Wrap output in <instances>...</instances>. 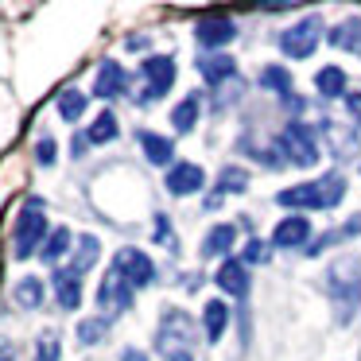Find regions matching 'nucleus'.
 <instances>
[{"instance_id":"7ed1b4c3","label":"nucleus","mask_w":361,"mask_h":361,"mask_svg":"<svg viewBox=\"0 0 361 361\" xmlns=\"http://www.w3.org/2000/svg\"><path fill=\"white\" fill-rule=\"evenodd\" d=\"M140 82H144V90L136 94V102H140V105L167 97V90H171V82H175V59H171V55H152V59H144Z\"/></svg>"},{"instance_id":"b1692460","label":"nucleus","mask_w":361,"mask_h":361,"mask_svg":"<svg viewBox=\"0 0 361 361\" xmlns=\"http://www.w3.org/2000/svg\"><path fill=\"white\" fill-rule=\"evenodd\" d=\"M35 361H63V338L59 330H39V342H35Z\"/></svg>"},{"instance_id":"f3484780","label":"nucleus","mask_w":361,"mask_h":361,"mask_svg":"<svg viewBox=\"0 0 361 361\" xmlns=\"http://www.w3.org/2000/svg\"><path fill=\"white\" fill-rule=\"evenodd\" d=\"M330 43H334L338 51H353V55H361V20L357 16L342 20V24L330 32Z\"/></svg>"},{"instance_id":"cd10ccee","label":"nucleus","mask_w":361,"mask_h":361,"mask_svg":"<svg viewBox=\"0 0 361 361\" xmlns=\"http://www.w3.org/2000/svg\"><path fill=\"white\" fill-rule=\"evenodd\" d=\"M82 113H86V94H78V90H63V94H59V117L78 121Z\"/></svg>"},{"instance_id":"4c0bfd02","label":"nucleus","mask_w":361,"mask_h":361,"mask_svg":"<svg viewBox=\"0 0 361 361\" xmlns=\"http://www.w3.org/2000/svg\"><path fill=\"white\" fill-rule=\"evenodd\" d=\"M121 361H148V357H144L140 350H125V353H121Z\"/></svg>"},{"instance_id":"f8f14e48","label":"nucleus","mask_w":361,"mask_h":361,"mask_svg":"<svg viewBox=\"0 0 361 361\" xmlns=\"http://www.w3.org/2000/svg\"><path fill=\"white\" fill-rule=\"evenodd\" d=\"M125 86H128L125 66L113 63V59H105L102 71H97V78H94V97H117V94H125Z\"/></svg>"},{"instance_id":"ea45409f","label":"nucleus","mask_w":361,"mask_h":361,"mask_svg":"<svg viewBox=\"0 0 361 361\" xmlns=\"http://www.w3.org/2000/svg\"><path fill=\"white\" fill-rule=\"evenodd\" d=\"M167 361H195V357H190V350H175Z\"/></svg>"},{"instance_id":"2eb2a0df","label":"nucleus","mask_w":361,"mask_h":361,"mask_svg":"<svg viewBox=\"0 0 361 361\" xmlns=\"http://www.w3.org/2000/svg\"><path fill=\"white\" fill-rule=\"evenodd\" d=\"M187 330H190V319L183 311H167L164 314V326H159V338H156V345L164 350V357H167V353H175V338L187 342Z\"/></svg>"},{"instance_id":"473e14b6","label":"nucleus","mask_w":361,"mask_h":361,"mask_svg":"<svg viewBox=\"0 0 361 361\" xmlns=\"http://www.w3.org/2000/svg\"><path fill=\"white\" fill-rule=\"evenodd\" d=\"M35 159H39V164H55V140L43 136V140L35 144Z\"/></svg>"},{"instance_id":"ddd939ff","label":"nucleus","mask_w":361,"mask_h":361,"mask_svg":"<svg viewBox=\"0 0 361 361\" xmlns=\"http://www.w3.org/2000/svg\"><path fill=\"white\" fill-rule=\"evenodd\" d=\"M233 71H237V63L229 55H221V51H206L202 59H198V74H202L210 86H221V82H233Z\"/></svg>"},{"instance_id":"9d476101","label":"nucleus","mask_w":361,"mask_h":361,"mask_svg":"<svg viewBox=\"0 0 361 361\" xmlns=\"http://www.w3.org/2000/svg\"><path fill=\"white\" fill-rule=\"evenodd\" d=\"M214 280H218V288L226 291V295H233V299L249 295V268H245L241 260H226V264L214 272Z\"/></svg>"},{"instance_id":"a878e982","label":"nucleus","mask_w":361,"mask_h":361,"mask_svg":"<svg viewBox=\"0 0 361 361\" xmlns=\"http://www.w3.org/2000/svg\"><path fill=\"white\" fill-rule=\"evenodd\" d=\"M233 237H237L233 226H214L210 233H206V241H202V252L206 257H214V252H229L233 249Z\"/></svg>"},{"instance_id":"5701e85b","label":"nucleus","mask_w":361,"mask_h":361,"mask_svg":"<svg viewBox=\"0 0 361 361\" xmlns=\"http://www.w3.org/2000/svg\"><path fill=\"white\" fill-rule=\"evenodd\" d=\"M71 245H74V233L66 226H59L55 233L47 237V245H43V260H51V264H55V260H63L66 252H71Z\"/></svg>"},{"instance_id":"412c9836","label":"nucleus","mask_w":361,"mask_h":361,"mask_svg":"<svg viewBox=\"0 0 361 361\" xmlns=\"http://www.w3.org/2000/svg\"><path fill=\"white\" fill-rule=\"evenodd\" d=\"M140 144H144V156L152 159V164H171V156H175V144L167 140V136H156V133H140Z\"/></svg>"},{"instance_id":"4be33fe9","label":"nucleus","mask_w":361,"mask_h":361,"mask_svg":"<svg viewBox=\"0 0 361 361\" xmlns=\"http://www.w3.org/2000/svg\"><path fill=\"white\" fill-rule=\"evenodd\" d=\"M171 125H175V133H190V128L198 125V97H195V94H190V97H183V102L175 105Z\"/></svg>"},{"instance_id":"e433bc0d","label":"nucleus","mask_w":361,"mask_h":361,"mask_svg":"<svg viewBox=\"0 0 361 361\" xmlns=\"http://www.w3.org/2000/svg\"><path fill=\"white\" fill-rule=\"evenodd\" d=\"M0 361H16V350H12L8 338H0Z\"/></svg>"},{"instance_id":"7c9ffc66","label":"nucleus","mask_w":361,"mask_h":361,"mask_svg":"<svg viewBox=\"0 0 361 361\" xmlns=\"http://www.w3.org/2000/svg\"><path fill=\"white\" fill-rule=\"evenodd\" d=\"M260 82H264L268 90H276V94H291V74L283 71V66H264Z\"/></svg>"},{"instance_id":"c9c22d12","label":"nucleus","mask_w":361,"mask_h":361,"mask_svg":"<svg viewBox=\"0 0 361 361\" xmlns=\"http://www.w3.org/2000/svg\"><path fill=\"white\" fill-rule=\"evenodd\" d=\"M345 109H350V117L361 125V94H350V97H345Z\"/></svg>"},{"instance_id":"c756f323","label":"nucleus","mask_w":361,"mask_h":361,"mask_svg":"<svg viewBox=\"0 0 361 361\" xmlns=\"http://www.w3.org/2000/svg\"><path fill=\"white\" fill-rule=\"evenodd\" d=\"M90 144H109L113 136H117V117L113 113H97V121H94V128H90Z\"/></svg>"},{"instance_id":"0eeeda50","label":"nucleus","mask_w":361,"mask_h":361,"mask_svg":"<svg viewBox=\"0 0 361 361\" xmlns=\"http://www.w3.org/2000/svg\"><path fill=\"white\" fill-rule=\"evenodd\" d=\"M330 288H334V299L338 303H345L342 319H350L353 311H357V299H361V272L353 260H338L334 268H330Z\"/></svg>"},{"instance_id":"58836bf2","label":"nucleus","mask_w":361,"mask_h":361,"mask_svg":"<svg viewBox=\"0 0 361 361\" xmlns=\"http://www.w3.org/2000/svg\"><path fill=\"white\" fill-rule=\"evenodd\" d=\"M86 144H90V136H74V156H82V152H86Z\"/></svg>"},{"instance_id":"9b49d317","label":"nucleus","mask_w":361,"mask_h":361,"mask_svg":"<svg viewBox=\"0 0 361 361\" xmlns=\"http://www.w3.org/2000/svg\"><path fill=\"white\" fill-rule=\"evenodd\" d=\"M55 295L63 311H78L82 307V276L74 268H55Z\"/></svg>"},{"instance_id":"393cba45","label":"nucleus","mask_w":361,"mask_h":361,"mask_svg":"<svg viewBox=\"0 0 361 361\" xmlns=\"http://www.w3.org/2000/svg\"><path fill=\"white\" fill-rule=\"evenodd\" d=\"M314 86H319L322 97H342L345 94V74L338 71V66H322L319 78H314Z\"/></svg>"},{"instance_id":"c85d7f7f","label":"nucleus","mask_w":361,"mask_h":361,"mask_svg":"<svg viewBox=\"0 0 361 361\" xmlns=\"http://www.w3.org/2000/svg\"><path fill=\"white\" fill-rule=\"evenodd\" d=\"M16 303L20 307H32V311L43 303V283L35 280V276H24V280L16 283Z\"/></svg>"},{"instance_id":"f704fd0d","label":"nucleus","mask_w":361,"mask_h":361,"mask_svg":"<svg viewBox=\"0 0 361 361\" xmlns=\"http://www.w3.org/2000/svg\"><path fill=\"white\" fill-rule=\"evenodd\" d=\"M264 257H268V249H264L260 241H249V245H245V260H264Z\"/></svg>"},{"instance_id":"423d86ee","label":"nucleus","mask_w":361,"mask_h":361,"mask_svg":"<svg viewBox=\"0 0 361 361\" xmlns=\"http://www.w3.org/2000/svg\"><path fill=\"white\" fill-rule=\"evenodd\" d=\"M280 152L291 159L295 167H311V164H319V144H314V133L307 125H288L283 128V136H280Z\"/></svg>"},{"instance_id":"20e7f679","label":"nucleus","mask_w":361,"mask_h":361,"mask_svg":"<svg viewBox=\"0 0 361 361\" xmlns=\"http://www.w3.org/2000/svg\"><path fill=\"white\" fill-rule=\"evenodd\" d=\"M97 307H102V319L105 322L117 319V314H125L128 307H133V283L125 280V272H121L117 264L102 276V288H97Z\"/></svg>"},{"instance_id":"dca6fc26","label":"nucleus","mask_w":361,"mask_h":361,"mask_svg":"<svg viewBox=\"0 0 361 361\" xmlns=\"http://www.w3.org/2000/svg\"><path fill=\"white\" fill-rule=\"evenodd\" d=\"M307 237H311V221H307V218H283L280 226H276L272 241L280 245V249H299Z\"/></svg>"},{"instance_id":"f03ea898","label":"nucleus","mask_w":361,"mask_h":361,"mask_svg":"<svg viewBox=\"0 0 361 361\" xmlns=\"http://www.w3.org/2000/svg\"><path fill=\"white\" fill-rule=\"evenodd\" d=\"M43 237H47V221H43V198H32V202L24 206V214H20L16 229H12V252H16L20 260H27L35 249L43 252Z\"/></svg>"},{"instance_id":"bb28decb","label":"nucleus","mask_w":361,"mask_h":361,"mask_svg":"<svg viewBox=\"0 0 361 361\" xmlns=\"http://www.w3.org/2000/svg\"><path fill=\"white\" fill-rule=\"evenodd\" d=\"M97 252H102V241H97V237H78V257H74L71 268H74L78 276H86L90 264L97 260Z\"/></svg>"},{"instance_id":"6e6552de","label":"nucleus","mask_w":361,"mask_h":361,"mask_svg":"<svg viewBox=\"0 0 361 361\" xmlns=\"http://www.w3.org/2000/svg\"><path fill=\"white\" fill-rule=\"evenodd\" d=\"M117 268L125 272V280L133 283V288H144V283H152V280H156V264L148 260V252L133 249V245L117 249Z\"/></svg>"},{"instance_id":"1a4fd4ad","label":"nucleus","mask_w":361,"mask_h":361,"mask_svg":"<svg viewBox=\"0 0 361 361\" xmlns=\"http://www.w3.org/2000/svg\"><path fill=\"white\" fill-rule=\"evenodd\" d=\"M237 35V27H233V20H226V16H210V20H198V27H195V39H198V47H206V51H218V47H226L229 39Z\"/></svg>"},{"instance_id":"a211bd4d","label":"nucleus","mask_w":361,"mask_h":361,"mask_svg":"<svg viewBox=\"0 0 361 361\" xmlns=\"http://www.w3.org/2000/svg\"><path fill=\"white\" fill-rule=\"evenodd\" d=\"M245 187H249V175H245L241 167H226V171H221V179H218V190L206 198V210H218L221 195H229V190H245Z\"/></svg>"},{"instance_id":"2f4dec72","label":"nucleus","mask_w":361,"mask_h":361,"mask_svg":"<svg viewBox=\"0 0 361 361\" xmlns=\"http://www.w3.org/2000/svg\"><path fill=\"white\" fill-rule=\"evenodd\" d=\"M105 338V319H86L78 326V342L82 345H90V342H102Z\"/></svg>"},{"instance_id":"39448f33","label":"nucleus","mask_w":361,"mask_h":361,"mask_svg":"<svg viewBox=\"0 0 361 361\" xmlns=\"http://www.w3.org/2000/svg\"><path fill=\"white\" fill-rule=\"evenodd\" d=\"M319 39H322V16H307V20L291 24L288 32L280 35V51L288 59H307L314 47H319Z\"/></svg>"},{"instance_id":"72a5a7b5","label":"nucleus","mask_w":361,"mask_h":361,"mask_svg":"<svg viewBox=\"0 0 361 361\" xmlns=\"http://www.w3.org/2000/svg\"><path fill=\"white\" fill-rule=\"evenodd\" d=\"M156 229H159V245H167V249H175L171 226H167V218H164V214H159V218H156Z\"/></svg>"},{"instance_id":"f257e3e1","label":"nucleus","mask_w":361,"mask_h":361,"mask_svg":"<svg viewBox=\"0 0 361 361\" xmlns=\"http://www.w3.org/2000/svg\"><path fill=\"white\" fill-rule=\"evenodd\" d=\"M345 195V175H322L319 183H299L291 190H280V206H299V210H334Z\"/></svg>"},{"instance_id":"6ab92c4d","label":"nucleus","mask_w":361,"mask_h":361,"mask_svg":"<svg viewBox=\"0 0 361 361\" xmlns=\"http://www.w3.org/2000/svg\"><path fill=\"white\" fill-rule=\"evenodd\" d=\"M202 322H206V338L218 342V338L226 334V326H229V307L221 303V299H210L206 311H202Z\"/></svg>"},{"instance_id":"aec40b11","label":"nucleus","mask_w":361,"mask_h":361,"mask_svg":"<svg viewBox=\"0 0 361 361\" xmlns=\"http://www.w3.org/2000/svg\"><path fill=\"white\" fill-rule=\"evenodd\" d=\"M322 133L330 136V152H334L338 159H345V156H353V152H357V136H353L350 128H342V125H334V121H326V125H322Z\"/></svg>"},{"instance_id":"4468645a","label":"nucleus","mask_w":361,"mask_h":361,"mask_svg":"<svg viewBox=\"0 0 361 361\" xmlns=\"http://www.w3.org/2000/svg\"><path fill=\"white\" fill-rule=\"evenodd\" d=\"M206 175L198 164H175L171 175H167V190L171 195H195V190H202Z\"/></svg>"}]
</instances>
